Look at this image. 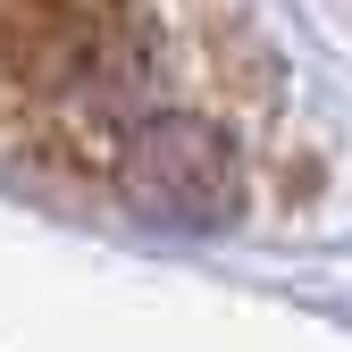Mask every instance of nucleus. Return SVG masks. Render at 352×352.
Masks as SVG:
<instances>
[{"label": "nucleus", "mask_w": 352, "mask_h": 352, "mask_svg": "<svg viewBox=\"0 0 352 352\" xmlns=\"http://www.w3.org/2000/svg\"><path fill=\"white\" fill-rule=\"evenodd\" d=\"M0 109L34 185L143 227H235L277 135L243 0H0Z\"/></svg>", "instance_id": "f257e3e1"}]
</instances>
